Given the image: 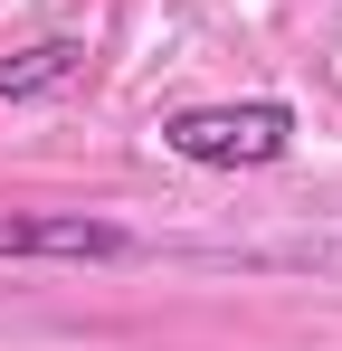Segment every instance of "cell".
Returning a JSON list of instances; mask_svg holds the SVG:
<instances>
[{
    "label": "cell",
    "instance_id": "6da1fadb",
    "mask_svg": "<svg viewBox=\"0 0 342 351\" xmlns=\"http://www.w3.org/2000/svg\"><path fill=\"white\" fill-rule=\"evenodd\" d=\"M162 152L171 162H200V171H266V162L295 152V105H276V95L181 105V114H162Z\"/></svg>",
    "mask_w": 342,
    "mask_h": 351
},
{
    "label": "cell",
    "instance_id": "3957f363",
    "mask_svg": "<svg viewBox=\"0 0 342 351\" xmlns=\"http://www.w3.org/2000/svg\"><path fill=\"white\" fill-rule=\"evenodd\" d=\"M76 76H86V38H29V48L0 58V105H38Z\"/></svg>",
    "mask_w": 342,
    "mask_h": 351
},
{
    "label": "cell",
    "instance_id": "7a4b0ae2",
    "mask_svg": "<svg viewBox=\"0 0 342 351\" xmlns=\"http://www.w3.org/2000/svg\"><path fill=\"white\" fill-rule=\"evenodd\" d=\"M0 256L10 266H124L143 256V237L86 209H0Z\"/></svg>",
    "mask_w": 342,
    "mask_h": 351
}]
</instances>
